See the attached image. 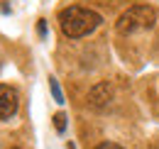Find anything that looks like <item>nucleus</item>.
<instances>
[{"label": "nucleus", "instance_id": "f257e3e1", "mask_svg": "<svg viewBox=\"0 0 159 149\" xmlns=\"http://www.w3.org/2000/svg\"><path fill=\"white\" fill-rule=\"evenodd\" d=\"M57 22H59V29L64 32V37L81 39V37H88L91 32H96L100 27V22H103V17L96 10H91V7L69 5V7L59 10Z\"/></svg>", "mask_w": 159, "mask_h": 149}, {"label": "nucleus", "instance_id": "f03ea898", "mask_svg": "<svg viewBox=\"0 0 159 149\" xmlns=\"http://www.w3.org/2000/svg\"><path fill=\"white\" fill-rule=\"evenodd\" d=\"M157 17L159 15L152 5H132V7H127L118 17L115 29H118V34H122V37H130V34L142 32V29H152L157 25Z\"/></svg>", "mask_w": 159, "mask_h": 149}, {"label": "nucleus", "instance_id": "7ed1b4c3", "mask_svg": "<svg viewBox=\"0 0 159 149\" xmlns=\"http://www.w3.org/2000/svg\"><path fill=\"white\" fill-rule=\"evenodd\" d=\"M20 110V93L17 88L7 86V83H0V120H10L15 117Z\"/></svg>", "mask_w": 159, "mask_h": 149}, {"label": "nucleus", "instance_id": "20e7f679", "mask_svg": "<svg viewBox=\"0 0 159 149\" xmlns=\"http://www.w3.org/2000/svg\"><path fill=\"white\" fill-rule=\"evenodd\" d=\"M110 100H113V88H110L108 81L93 86L91 93H88V105H91L93 110H105V108L110 105Z\"/></svg>", "mask_w": 159, "mask_h": 149}, {"label": "nucleus", "instance_id": "39448f33", "mask_svg": "<svg viewBox=\"0 0 159 149\" xmlns=\"http://www.w3.org/2000/svg\"><path fill=\"white\" fill-rule=\"evenodd\" d=\"M49 88H52V95H54V100L57 103H64V95H61V88H59V83H57V78H49Z\"/></svg>", "mask_w": 159, "mask_h": 149}, {"label": "nucleus", "instance_id": "423d86ee", "mask_svg": "<svg viewBox=\"0 0 159 149\" xmlns=\"http://www.w3.org/2000/svg\"><path fill=\"white\" fill-rule=\"evenodd\" d=\"M54 127H57V132L66 130V115H64V112H57V115H54Z\"/></svg>", "mask_w": 159, "mask_h": 149}, {"label": "nucleus", "instance_id": "0eeeda50", "mask_svg": "<svg viewBox=\"0 0 159 149\" xmlns=\"http://www.w3.org/2000/svg\"><path fill=\"white\" fill-rule=\"evenodd\" d=\"M96 149H125V147H120V144H115V142H100Z\"/></svg>", "mask_w": 159, "mask_h": 149}, {"label": "nucleus", "instance_id": "6e6552de", "mask_svg": "<svg viewBox=\"0 0 159 149\" xmlns=\"http://www.w3.org/2000/svg\"><path fill=\"white\" fill-rule=\"evenodd\" d=\"M37 32H39V37H47V20L37 22Z\"/></svg>", "mask_w": 159, "mask_h": 149}, {"label": "nucleus", "instance_id": "1a4fd4ad", "mask_svg": "<svg viewBox=\"0 0 159 149\" xmlns=\"http://www.w3.org/2000/svg\"><path fill=\"white\" fill-rule=\"evenodd\" d=\"M10 149H22V147H10Z\"/></svg>", "mask_w": 159, "mask_h": 149}]
</instances>
